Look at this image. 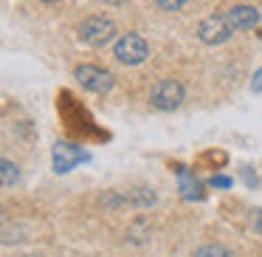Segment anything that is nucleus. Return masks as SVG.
<instances>
[{
	"label": "nucleus",
	"mask_w": 262,
	"mask_h": 257,
	"mask_svg": "<svg viewBox=\"0 0 262 257\" xmlns=\"http://www.w3.org/2000/svg\"><path fill=\"white\" fill-rule=\"evenodd\" d=\"M231 34H234V29L226 14H211V17L200 20V26H198V37L206 46H223L226 40H231Z\"/></svg>",
	"instance_id": "obj_4"
},
{
	"label": "nucleus",
	"mask_w": 262,
	"mask_h": 257,
	"mask_svg": "<svg viewBox=\"0 0 262 257\" xmlns=\"http://www.w3.org/2000/svg\"><path fill=\"white\" fill-rule=\"evenodd\" d=\"M0 172H3V187H6V189H12L14 184L20 181L17 164H12V161H9V159H3V161H0Z\"/></svg>",
	"instance_id": "obj_9"
},
{
	"label": "nucleus",
	"mask_w": 262,
	"mask_h": 257,
	"mask_svg": "<svg viewBox=\"0 0 262 257\" xmlns=\"http://www.w3.org/2000/svg\"><path fill=\"white\" fill-rule=\"evenodd\" d=\"M211 187L228 189V187H231V178H226V175H214V178H211Z\"/></svg>",
	"instance_id": "obj_12"
},
{
	"label": "nucleus",
	"mask_w": 262,
	"mask_h": 257,
	"mask_svg": "<svg viewBox=\"0 0 262 257\" xmlns=\"http://www.w3.org/2000/svg\"><path fill=\"white\" fill-rule=\"evenodd\" d=\"M51 159H54V172H71L79 161H85L88 155L82 153L76 144H68V142H57L54 144V153H51Z\"/></svg>",
	"instance_id": "obj_6"
},
{
	"label": "nucleus",
	"mask_w": 262,
	"mask_h": 257,
	"mask_svg": "<svg viewBox=\"0 0 262 257\" xmlns=\"http://www.w3.org/2000/svg\"><path fill=\"white\" fill-rule=\"evenodd\" d=\"M181 192L183 198H203V187H200L198 178H192L189 172L181 170Z\"/></svg>",
	"instance_id": "obj_8"
},
{
	"label": "nucleus",
	"mask_w": 262,
	"mask_h": 257,
	"mask_svg": "<svg viewBox=\"0 0 262 257\" xmlns=\"http://www.w3.org/2000/svg\"><path fill=\"white\" fill-rule=\"evenodd\" d=\"M74 76H76V82L91 93H107L110 88H113V74L99 68V65H79V68L74 71Z\"/></svg>",
	"instance_id": "obj_5"
},
{
	"label": "nucleus",
	"mask_w": 262,
	"mask_h": 257,
	"mask_svg": "<svg viewBox=\"0 0 262 257\" xmlns=\"http://www.w3.org/2000/svg\"><path fill=\"white\" fill-rule=\"evenodd\" d=\"M46 3H54V0H46Z\"/></svg>",
	"instance_id": "obj_16"
},
{
	"label": "nucleus",
	"mask_w": 262,
	"mask_h": 257,
	"mask_svg": "<svg viewBox=\"0 0 262 257\" xmlns=\"http://www.w3.org/2000/svg\"><path fill=\"white\" fill-rule=\"evenodd\" d=\"M189 0H155V6L164 9V12H181Z\"/></svg>",
	"instance_id": "obj_11"
},
{
	"label": "nucleus",
	"mask_w": 262,
	"mask_h": 257,
	"mask_svg": "<svg viewBox=\"0 0 262 257\" xmlns=\"http://www.w3.org/2000/svg\"><path fill=\"white\" fill-rule=\"evenodd\" d=\"M104 3H119V0H104Z\"/></svg>",
	"instance_id": "obj_14"
},
{
	"label": "nucleus",
	"mask_w": 262,
	"mask_h": 257,
	"mask_svg": "<svg viewBox=\"0 0 262 257\" xmlns=\"http://www.w3.org/2000/svg\"><path fill=\"white\" fill-rule=\"evenodd\" d=\"M251 88H254V93H262V68L254 74V82H251Z\"/></svg>",
	"instance_id": "obj_13"
},
{
	"label": "nucleus",
	"mask_w": 262,
	"mask_h": 257,
	"mask_svg": "<svg viewBox=\"0 0 262 257\" xmlns=\"http://www.w3.org/2000/svg\"><path fill=\"white\" fill-rule=\"evenodd\" d=\"M113 57L121 65H141L149 57V46L141 34H121L113 46Z\"/></svg>",
	"instance_id": "obj_2"
},
{
	"label": "nucleus",
	"mask_w": 262,
	"mask_h": 257,
	"mask_svg": "<svg viewBox=\"0 0 262 257\" xmlns=\"http://www.w3.org/2000/svg\"><path fill=\"white\" fill-rule=\"evenodd\" d=\"M23 257H34V254H23Z\"/></svg>",
	"instance_id": "obj_15"
},
{
	"label": "nucleus",
	"mask_w": 262,
	"mask_h": 257,
	"mask_svg": "<svg viewBox=\"0 0 262 257\" xmlns=\"http://www.w3.org/2000/svg\"><path fill=\"white\" fill-rule=\"evenodd\" d=\"M194 257H231V251L220 243H209V246H200V249L194 251Z\"/></svg>",
	"instance_id": "obj_10"
},
{
	"label": "nucleus",
	"mask_w": 262,
	"mask_h": 257,
	"mask_svg": "<svg viewBox=\"0 0 262 257\" xmlns=\"http://www.w3.org/2000/svg\"><path fill=\"white\" fill-rule=\"evenodd\" d=\"M226 17H228V23H231L234 34H237V31H248L259 23V12H256L254 6H245V3L243 6H231L226 12Z\"/></svg>",
	"instance_id": "obj_7"
},
{
	"label": "nucleus",
	"mask_w": 262,
	"mask_h": 257,
	"mask_svg": "<svg viewBox=\"0 0 262 257\" xmlns=\"http://www.w3.org/2000/svg\"><path fill=\"white\" fill-rule=\"evenodd\" d=\"M76 37H79V43H85V46L99 48V46H104V43H110L116 37V23L110 17H104V14H93V17H85L79 23Z\"/></svg>",
	"instance_id": "obj_1"
},
{
	"label": "nucleus",
	"mask_w": 262,
	"mask_h": 257,
	"mask_svg": "<svg viewBox=\"0 0 262 257\" xmlns=\"http://www.w3.org/2000/svg\"><path fill=\"white\" fill-rule=\"evenodd\" d=\"M183 96H186V91L178 80H161L149 91V102L155 110H178L183 105Z\"/></svg>",
	"instance_id": "obj_3"
}]
</instances>
